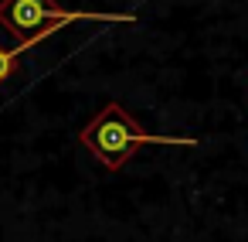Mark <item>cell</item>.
Wrapping results in <instances>:
<instances>
[{
	"label": "cell",
	"mask_w": 248,
	"mask_h": 242,
	"mask_svg": "<svg viewBox=\"0 0 248 242\" xmlns=\"http://www.w3.org/2000/svg\"><path fill=\"white\" fill-rule=\"evenodd\" d=\"M31 48H34V41H17L14 48H0V82H7V79L14 75L17 58H21L24 52H31Z\"/></svg>",
	"instance_id": "cell-3"
},
{
	"label": "cell",
	"mask_w": 248,
	"mask_h": 242,
	"mask_svg": "<svg viewBox=\"0 0 248 242\" xmlns=\"http://www.w3.org/2000/svg\"><path fill=\"white\" fill-rule=\"evenodd\" d=\"M78 21H99V24H136L133 14H95V11H65L55 0H0V28L17 41L41 45L48 35L78 24Z\"/></svg>",
	"instance_id": "cell-2"
},
{
	"label": "cell",
	"mask_w": 248,
	"mask_h": 242,
	"mask_svg": "<svg viewBox=\"0 0 248 242\" xmlns=\"http://www.w3.org/2000/svg\"><path fill=\"white\" fill-rule=\"evenodd\" d=\"M78 140L109 167V171H119L133 154L136 147H197V137H153L146 130H140L133 123V116L119 106V103H109L82 133Z\"/></svg>",
	"instance_id": "cell-1"
}]
</instances>
